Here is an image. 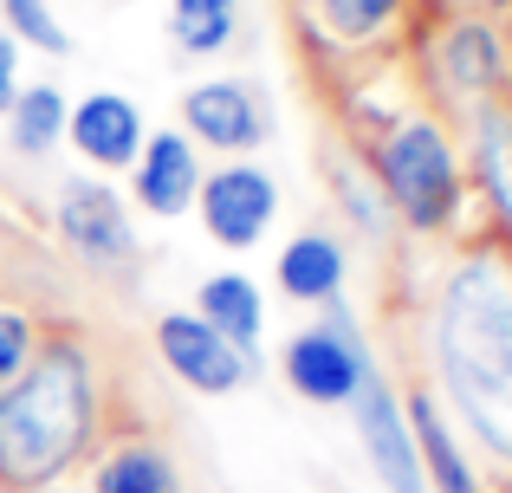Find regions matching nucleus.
<instances>
[{
    "label": "nucleus",
    "instance_id": "8",
    "mask_svg": "<svg viewBox=\"0 0 512 493\" xmlns=\"http://www.w3.org/2000/svg\"><path fill=\"white\" fill-rule=\"evenodd\" d=\"M344 409H350V435H357L376 487H383V493H428L422 448H415V429H409V403L396 396V383H389L383 364L363 370L357 396H350Z\"/></svg>",
    "mask_w": 512,
    "mask_h": 493
},
{
    "label": "nucleus",
    "instance_id": "5",
    "mask_svg": "<svg viewBox=\"0 0 512 493\" xmlns=\"http://www.w3.org/2000/svg\"><path fill=\"white\" fill-rule=\"evenodd\" d=\"M52 228H59V247L91 279H130L143 266L137 215L111 189V176H65L59 195H52Z\"/></svg>",
    "mask_w": 512,
    "mask_h": 493
},
{
    "label": "nucleus",
    "instance_id": "2",
    "mask_svg": "<svg viewBox=\"0 0 512 493\" xmlns=\"http://www.w3.org/2000/svg\"><path fill=\"white\" fill-rule=\"evenodd\" d=\"M104 357L78 331H46L39 357L0 390V493L72 481L104 435Z\"/></svg>",
    "mask_w": 512,
    "mask_h": 493
},
{
    "label": "nucleus",
    "instance_id": "13",
    "mask_svg": "<svg viewBox=\"0 0 512 493\" xmlns=\"http://www.w3.org/2000/svg\"><path fill=\"white\" fill-rule=\"evenodd\" d=\"M467 189H480L500 241L512 247V98L467 111Z\"/></svg>",
    "mask_w": 512,
    "mask_h": 493
},
{
    "label": "nucleus",
    "instance_id": "4",
    "mask_svg": "<svg viewBox=\"0 0 512 493\" xmlns=\"http://www.w3.org/2000/svg\"><path fill=\"white\" fill-rule=\"evenodd\" d=\"M415 65H422V85L435 91L441 104H454V111L506 104V91H512L506 33L493 20H480V13H454V20H441L435 33L422 39Z\"/></svg>",
    "mask_w": 512,
    "mask_h": 493
},
{
    "label": "nucleus",
    "instance_id": "18",
    "mask_svg": "<svg viewBox=\"0 0 512 493\" xmlns=\"http://www.w3.org/2000/svg\"><path fill=\"white\" fill-rule=\"evenodd\" d=\"M85 493H182V468L156 435H124L91 461Z\"/></svg>",
    "mask_w": 512,
    "mask_h": 493
},
{
    "label": "nucleus",
    "instance_id": "19",
    "mask_svg": "<svg viewBox=\"0 0 512 493\" xmlns=\"http://www.w3.org/2000/svg\"><path fill=\"white\" fill-rule=\"evenodd\" d=\"M65 117H72V98H65L59 85H20L7 104V150L20 156V163H46L52 150L65 143Z\"/></svg>",
    "mask_w": 512,
    "mask_h": 493
},
{
    "label": "nucleus",
    "instance_id": "23",
    "mask_svg": "<svg viewBox=\"0 0 512 493\" xmlns=\"http://www.w3.org/2000/svg\"><path fill=\"white\" fill-rule=\"evenodd\" d=\"M0 26H7L20 46L46 52V59H72V33H65L52 0H0Z\"/></svg>",
    "mask_w": 512,
    "mask_h": 493
},
{
    "label": "nucleus",
    "instance_id": "25",
    "mask_svg": "<svg viewBox=\"0 0 512 493\" xmlns=\"http://www.w3.org/2000/svg\"><path fill=\"white\" fill-rule=\"evenodd\" d=\"M33 493H72V487H65V481H52V487H33Z\"/></svg>",
    "mask_w": 512,
    "mask_h": 493
},
{
    "label": "nucleus",
    "instance_id": "15",
    "mask_svg": "<svg viewBox=\"0 0 512 493\" xmlns=\"http://www.w3.org/2000/svg\"><path fill=\"white\" fill-rule=\"evenodd\" d=\"M312 39H325L344 59H363V52L389 46L409 20V0H299Z\"/></svg>",
    "mask_w": 512,
    "mask_h": 493
},
{
    "label": "nucleus",
    "instance_id": "24",
    "mask_svg": "<svg viewBox=\"0 0 512 493\" xmlns=\"http://www.w3.org/2000/svg\"><path fill=\"white\" fill-rule=\"evenodd\" d=\"M20 85H26V78H20V39L0 26V117H7V104H13Z\"/></svg>",
    "mask_w": 512,
    "mask_h": 493
},
{
    "label": "nucleus",
    "instance_id": "6",
    "mask_svg": "<svg viewBox=\"0 0 512 493\" xmlns=\"http://www.w3.org/2000/svg\"><path fill=\"white\" fill-rule=\"evenodd\" d=\"M376 364L370 338H363L357 312L338 299L325 305V318L318 325H299L286 344H279V377H286V390L299 396V403L312 409H344L350 396H357L363 370Z\"/></svg>",
    "mask_w": 512,
    "mask_h": 493
},
{
    "label": "nucleus",
    "instance_id": "16",
    "mask_svg": "<svg viewBox=\"0 0 512 493\" xmlns=\"http://www.w3.org/2000/svg\"><path fill=\"white\" fill-rule=\"evenodd\" d=\"M195 312L208 318L214 331H221L227 344H234L240 357H253L260 364V338H266V292H260V279L253 273H208L195 286Z\"/></svg>",
    "mask_w": 512,
    "mask_h": 493
},
{
    "label": "nucleus",
    "instance_id": "7",
    "mask_svg": "<svg viewBox=\"0 0 512 493\" xmlns=\"http://www.w3.org/2000/svg\"><path fill=\"white\" fill-rule=\"evenodd\" d=\"M150 344H156V364H163L188 396H208V403L240 396L253 377H260V364H253V357H240L234 344H227L221 331H214L208 318L195 312V305L156 312V318H150Z\"/></svg>",
    "mask_w": 512,
    "mask_h": 493
},
{
    "label": "nucleus",
    "instance_id": "17",
    "mask_svg": "<svg viewBox=\"0 0 512 493\" xmlns=\"http://www.w3.org/2000/svg\"><path fill=\"white\" fill-rule=\"evenodd\" d=\"M409 429H415V448H422L428 493H487V487H480L474 455L461 448L454 422L441 416V403H435L428 390H409Z\"/></svg>",
    "mask_w": 512,
    "mask_h": 493
},
{
    "label": "nucleus",
    "instance_id": "26",
    "mask_svg": "<svg viewBox=\"0 0 512 493\" xmlns=\"http://www.w3.org/2000/svg\"><path fill=\"white\" fill-rule=\"evenodd\" d=\"M487 7H493V13H512V0H487Z\"/></svg>",
    "mask_w": 512,
    "mask_h": 493
},
{
    "label": "nucleus",
    "instance_id": "27",
    "mask_svg": "<svg viewBox=\"0 0 512 493\" xmlns=\"http://www.w3.org/2000/svg\"><path fill=\"white\" fill-rule=\"evenodd\" d=\"M506 493H512V487H506Z\"/></svg>",
    "mask_w": 512,
    "mask_h": 493
},
{
    "label": "nucleus",
    "instance_id": "14",
    "mask_svg": "<svg viewBox=\"0 0 512 493\" xmlns=\"http://www.w3.org/2000/svg\"><path fill=\"white\" fill-rule=\"evenodd\" d=\"M273 279H279V292L299 299V305H338L344 286H350V247H344V234L299 228L286 247H279Z\"/></svg>",
    "mask_w": 512,
    "mask_h": 493
},
{
    "label": "nucleus",
    "instance_id": "1",
    "mask_svg": "<svg viewBox=\"0 0 512 493\" xmlns=\"http://www.w3.org/2000/svg\"><path fill=\"white\" fill-rule=\"evenodd\" d=\"M428 396L454 435L512 474V247L474 241L454 253L422 312Z\"/></svg>",
    "mask_w": 512,
    "mask_h": 493
},
{
    "label": "nucleus",
    "instance_id": "9",
    "mask_svg": "<svg viewBox=\"0 0 512 493\" xmlns=\"http://www.w3.org/2000/svg\"><path fill=\"white\" fill-rule=\"evenodd\" d=\"M195 215H201V234H208L221 253L260 247L266 234H273V221H279V176L260 169L253 156H234V163H221V169L201 176Z\"/></svg>",
    "mask_w": 512,
    "mask_h": 493
},
{
    "label": "nucleus",
    "instance_id": "3",
    "mask_svg": "<svg viewBox=\"0 0 512 493\" xmlns=\"http://www.w3.org/2000/svg\"><path fill=\"white\" fill-rule=\"evenodd\" d=\"M363 169L383 189L402 234H454L467 208V163L454 150V130L435 111H402L363 137Z\"/></svg>",
    "mask_w": 512,
    "mask_h": 493
},
{
    "label": "nucleus",
    "instance_id": "20",
    "mask_svg": "<svg viewBox=\"0 0 512 493\" xmlns=\"http://www.w3.org/2000/svg\"><path fill=\"white\" fill-rule=\"evenodd\" d=\"M325 182H331V202L344 208V221L363 234V241H389V234H396V215H389L383 189L370 182V169H363L357 150L331 143V150H325Z\"/></svg>",
    "mask_w": 512,
    "mask_h": 493
},
{
    "label": "nucleus",
    "instance_id": "12",
    "mask_svg": "<svg viewBox=\"0 0 512 493\" xmlns=\"http://www.w3.org/2000/svg\"><path fill=\"white\" fill-rule=\"evenodd\" d=\"M201 176H208V169H201V150L182 130H150L137 163H130V202L150 221H182V215H195Z\"/></svg>",
    "mask_w": 512,
    "mask_h": 493
},
{
    "label": "nucleus",
    "instance_id": "11",
    "mask_svg": "<svg viewBox=\"0 0 512 493\" xmlns=\"http://www.w3.org/2000/svg\"><path fill=\"white\" fill-rule=\"evenodd\" d=\"M143 137H150V124H143L137 98H124V91H85V98H72V117H65V150L85 163V176H124L130 163H137Z\"/></svg>",
    "mask_w": 512,
    "mask_h": 493
},
{
    "label": "nucleus",
    "instance_id": "10",
    "mask_svg": "<svg viewBox=\"0 0 512 493\" xmlns=\"http://www.w3.org/2000/svg\"><path fill=\"white\" fill-rule=\"evenodd\" d=\"M182 137L195 143V150H221L227 163L234 156H253L266 137H273V104H266V91L253 85V78H201V85L182 91Z\"/></svg>",
    "mask_w": 512,
    "mask_h": 493
},
{
    "label": "nucleus",
    "instance_id": "22",
    "mask_svg": "<svg viewBox=\"0 0 512 493\" xmlns=\"http://www.w3.org/2000/svg\"><path fill=\"white\" fill-rule=\"evenodd\" d=\"M46 318L33 312V305L20 299H0V390H13V383L26 377V364L39 357V344H46Z\"/></svg>",
    "mask_w": 512,
    "mask_h": 493
},
{
    "label": "nucleus",
    "instance_id": "21",
    "mask_svg": "<svg viewBox=\"0 0 512 493\" xmlns=\"http://www.w3.org/2000/svg\"><path fill=\"white\" fill-rule=\"evenodd\" d=\"M240 26V0H169V39L188 59H214L234 46Z\"/></svg>",
    "mask_w": 512,
    "mask_h": 493
}]
</instances>
